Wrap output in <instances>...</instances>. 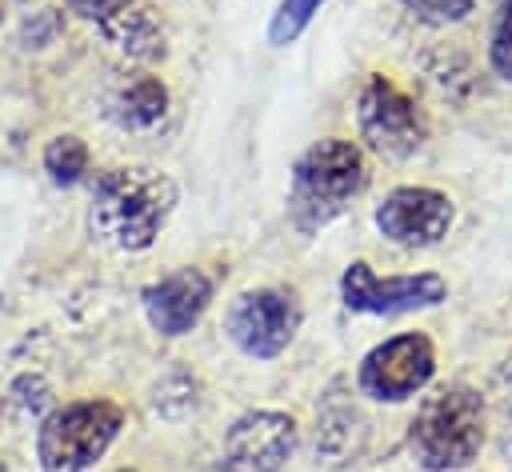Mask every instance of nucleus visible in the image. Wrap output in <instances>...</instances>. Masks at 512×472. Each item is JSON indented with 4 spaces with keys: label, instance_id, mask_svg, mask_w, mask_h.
<instances>
[{
    "label": "nucleus",
    "instance_id": "nucleus-19",
    "mask_svg": "<svg viewBox=\"0 0 512 472\" xmlns=\"http://www.w3.org/2000/svg\"><path fill=\"white\" fill-rule=\"evenodd\" d=\"M208 472H268V468H260V464H252V460H244V456H232V452H224Z\"/></svg>",
    "mask_w": 512,
    "mask_h": 472
},
{
    "label": "nucleus",
    "instance_id": "nucleus-7",
    "mask_svg": "<svg viewBox=\"0 0 512 472\" xmlns=\"http://www.w3.org/2000/svg\"><path fill=\"white\" fill-rule=\"evenodd\" d=\"M436 372V348L424 332H404L392 336L384 344H376L356 372V384L364 396L384 400V404H400L408 396H416Z\"/></svg>",
    "mask_w": 512,
    "mask_h": 472
},
{
    "label": "nucleus",
    "instance_id": "nucleus-2",
    "mask_svg": "<svg viewBox=\"0 0 512 472\" xmlns=\"http://www.w3.org/2000/svg\"><path fill=\"white\" fill-rule=\"evenodd\" d=\"M368 184L364 152L352 140H316L292 168L288 184V220L296 232L312 236L332 224Z\"/></svg>",
    "mask_w": 512,
    "mask_h": 472
},
{
    "label": "nucleus",
    "instance_id": "nucleus-12",
    "mask_svg": "<svg viewBox=\"0 0 512 472\" xmlns=\"http://www.w3.org/2000/svg\"><path fill=\"white\" fill-rule=\"evenodd\" d=\"M168 112V88L148 76V72H128V76H116L104 92V116L116 124V128H132V132H144L152 124H160Z\"/></svg>",
    "mask_w": 512,
    "mask_h": 472
},
{
    "label": "nucleus",
    "instance_id": "nucleus-3",
    "mask_svg": "<svg viewBox=\"0 0 512 472\" xmlns=\"http://www.w3.org/2000/svg\"><path fill=\"white\" fill-rule=\"evenodd\" d=\"M484 444V396L468 384L428 396L408 428V448L428 472H456L480 456Z\"/></svg>",
    "mask_w": 512,
    "mask_h": 472
},
{
    "label": "nucleus",
    "instance_id": "nucleus-10",
    "mask_svg": "<svg viewBox=\"0 0 512 472\" xmlns=\"http://www.w3.org/2000/svg\"><path fill=\"white\" fill-rule=\"evenodd\" d=\"M144 316L160 336H184L200 324L208 300H212V280L200 268H176L164 280L144 288Z\"/></svg>",
    "mask_w": 512,
    "mask_h": 472
},
{
    "label": "nucleus",
    "instance_id": "nucleus-21",
    "mask_svg": "<svg viewBox=\"0 0 512 472\" xmlns=\"http://www.w3.org/2000/svg\"><path fill=\"white\" fill-rule=\"evenodd\" d=\"M0 308H4V296H0Z\"/></svg>",
    "mask_w": 512,
    "mask_h": 472
},
{
    "label": "nucleus",
    "instance_id": "nucleus-13",
    "mask_svg": "<svg viewBox=\"0 0 512 472\" xmlns=\"http://www.w3.org/2000/svg\"><path fill=\"white\" fill-rule=\"evenodd\" d=\"M96 28L128 60H160L164 56V28L144 8H124V12L108 16V20H100Z\"/></svg>",
    "mask_w": 512,
    "mask_h": 472
},
{
    "label": "nucleus",
    "instance_id": "nucleus-14",
    "mask_svg": "<svg viewBox=\"0 0 512 472\" xmlns=\"http://www.w3.org/2000/svg\"><path fill=\"white\" fill-rule=\"evenodd\" d=\"M44 172L56 184H64V188L76 184V180H84V172H88V144L80 136H72V132L52 136L48 148H44Z\"/></svg>",
    "mask_w": 512,
    "mask_h": 472
},
{
    "label": "nucleus",
    "instance_id": "nucleus-5",
    "mask_svg": "<svg viewBox=\"0 0 512 472\" xmlns=\"http://www.w3.org/2000/svg\"><path fill=\"white\" fill-rule=\"evenodd\" d=\"M356 124H360L364 144L392 160L412 156L428 136V120L416 108V100L380 72L368 76L356 96Z\"/></svg>",
    "mask_w": 512,
    "mask_h": 472
},
{
    "label": "nucleus",
    "instance_id": "nucleus-15",
    "mask_svg": "<svg viewBox=\"0 0 512 472\" xmlns=\"http://www.w3.org/2000/svg\"><path fill=\"white\" fill-rule=\"evenodd\" d=\"M320 4L324 0H280V8L272 12V24H268V40L272 44H292L308 28V20L320 12Z\"/></svg>",
    "mask_w": 512,
    "mask_h": 472
},
{
    "label": "nucleus",
    "instance_id": "nucleus-8",
    "mask_svg": "<svg viewBox=\"0 0 512 472\" xmlns=\"http://www.w3.org/2000/svg\"><path fill=\"white\" fill-rule=\"evenodd\" d=\"M448 296L444 276L436 272H412V276H376L372 264L356 260L340 276V300L348 312L368 316H400L416 308H432Z\"/></svg>",
    "mask_w": 512,
    "mask_h": 472
},
{
    "label": "nucleus",
    "instance_id": "nucleus-16",
    "mask_svg": "<svg viewBox=\"0 0 512 472\" xmlns=\"http://www.w3.org/2000/svg\"><path fill=\"white\" fill-rule=\"evenodd\" d=\"M488 60H492L496 76L512 80V0H504V4H500V12H496V20H492Z\"/></svg>",
    "mask_w": 512,
    "mask_h": 472
},
{
    "label": "nucleus",
    "instance_id": "nucleus-20",
    "mask_svg": "<svg viewBox=\"0 0 512 472\" xmlns=\"http://www.w3.org/2000/svg\"><path fill=\"white\" fill-rule=\"evenodd\" d=\"M120 472H132V468H120Z\"/></svg>",
    "mask_w": 512,
    "mask_h": 472
},
{
    "label": "nucleus",
    "instance_id": "nucleus-1",
    "mask_svg": "<svg viewBox=\"0 0 512 472\" xmlns=\"http://www.w3.org/2000/svg\"><path fill=\"white\" fill-rule=\"evenodd\" d=\"M176 208V184L156 168H108L92 184L88 232L120 252H144Z\"/></svg>",
    "mask_w": 512,
    "mask_h": 472
},
{
    "label": "nucleus",
    "instance_id": "nucleus-17",
    "mask_svg": "<svg viewBox=\"0 0 512 472\" xmlns=\"http://www.w3.org/2000/svg\"><path fill=\"white\" fill-rule=\"evenodd\" d=\"M404 8L424 24H456L476 8V0H404Z\"/></svg>",
    "mask_w": 512,
    "mask_h": 472
},
{
    "label": "nucleus",
    "instance_id": "nucleus-22",
    "mask_svg": "<svg viewBox=\"0 0 512 472\" xmlns=\"http://www.w3.org/2000/svg\"><path fill=\"white\" fill-rule=\"evenodd\" d=\"M0 16H4V8H0Z\"/></svg>",
    "mask_w": 512,
    "mask_h": 472
},
{
    "label": "nucleus",
    "instance_id": "nucleus-11",
    "mask_svg": "<svg viewBox=\"0 0 512 472\" xmlns=\"http://www.w3.org/2000/svg\"><path fill=\"white\" fill-rule=\"evenodd\" d=\"M292 448H296V424H292V416L268 412V408L244 412L240 420H232V428L224 436V452L244 456V460L260 464V468H268V472H280L288 464Z\"/></svg>",
    "mask_w": 512,
    "mask_h": 472
},
{
    "label": "nucleus",
    "instance_id": "nucleus-9",
    "mask_svg": "<svg viewBox=\"0 0 512 472\" xmlns=\"http://www.w3.org/2000/svg\"><path fill=\"white\" fill-rule=\"evenodd\" d=\"M452 200L436 188H424V184H404V188H392L380 208H376V228L392 240V244H404V248H428L436 244L440 236H448L452 228Z\"/></svg>",
    "mask_w": 512,
    "mask_h": 472
},
{
    "label": "nucleus",
    "instance_id": "nucleus-18",
    "mask_svg": "<svg viewBox=\"0 0 512 472\" xmlns=\"http://www.w3.org/2000/svg\"><path fill=\"white\" fill-rule=\"evenodd\" d=\"M132 0H68V8L76 12V16H84V20H108V16H116V12H124Z\"/></svg>",
    "mask_w": 512,
    "mask_h": 472
},
{
    "label": "nucleus",
    "instance_id": "nucleus-4",
    "mask_svg": "<svg viewBox=\"0 0 512 472\" xmlns=\"http://www.w3.org/2000/svg\"><path fill=\"white\" fill-rule=\"evenodd\" d=\"M124 408L112 400H72L44 416L36 432L40 472H88L120 436Z\"/></svg>",
    "mask_w": 512,
    "mask_h": 472
},
{
    "label": "nucleus",
    "instance_id": "nucleus-6",
    "mask_svg": "<svg viewBox=\"0 0 512 472\" xmlns=\"http://www.w3.org/2000/svg\"><path fill=\"white\" fill-rule=\"evenodd\" d=\"M300 328V304L284 288H248L224 312L228 340L256 360L280 356Z\"/></svg>",
    "mask_w": 512,
    "mask_h": 472
}]
</instances>
